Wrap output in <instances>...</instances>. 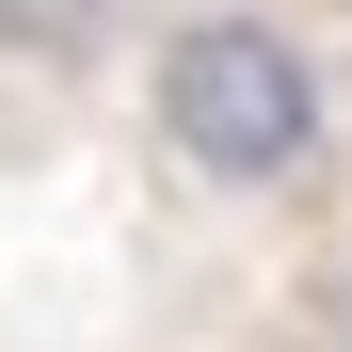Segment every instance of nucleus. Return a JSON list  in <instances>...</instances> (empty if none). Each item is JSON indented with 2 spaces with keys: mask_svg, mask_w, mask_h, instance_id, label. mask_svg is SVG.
Masks as SVG:
<instances>
[{
  "mask_svg": "<svg viewBox=\"0 0 352 352\" xmlns=\"http://www.w3.org/2000/svg\"><path fill=\"white\" fill-rule=\"evenodd\" d=\"M144 112H160V144L208 176V192H272V176H305L320 129H336V96L305 65V32L256 16V0H208V16H176L160 32V65H144Z\"/></svg>",
  "mask_w": 352,
  "mask_h": 352,
  "instance_id": "1",
  "label": "nucleus"
},
{
  "mask_svg": "<svg viewBox=\"0 0 352 352\" xmlns=\"http://www.w3.org/2000/svg\"><path fill=\"white\" fill-rule=\"evenodd\" d=\"M80 16H96V0H0V32H16V48H65Z\"/></svg>",
  "mask_w": 352,
  "mask_h": 352,
  "instance_id": "2",
  "label": "nucleus"
}]
</instances>
